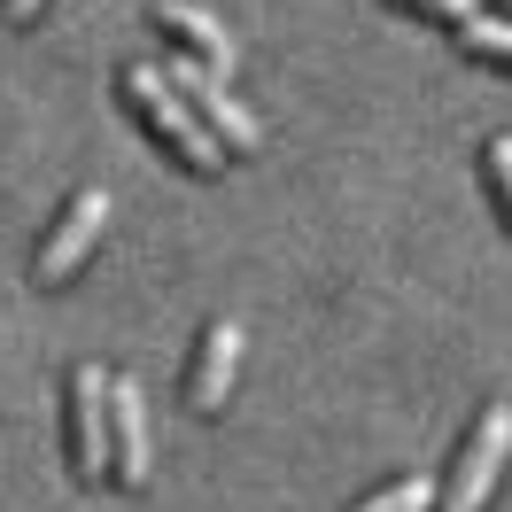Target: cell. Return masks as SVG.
Returning <instances> with one entry per match:
<instances>
[{
  "instance_id": "6da1fadb",
  "label": "cell",
  "mask_w": 512,
  "mask_h": 512,
  "mask_svg": "<svg viewBox=\"0 0 512 512\" xmlns=\"http://www.w3.org/2000/svg\"><path fill=\"white\" fill-rule=\"evenodd\" d=\"M125 101L148 117V132H156V140H163L179 163H187V171H225V148L202 132V117H194L187 101L163 86V70H156V63H125Z\"/></svg>"
},
{
  "instance_id": "7a4b0ae2",
  "label": "cell",
  "mask_w": 512,
  "mask_h": 512,
  "mask_svg": "<svg viewBox=\"0 0 512 512\" xmlns=\"http://www.w3.org/2000/svg\"><path fill=\"white\" fill-rule=\"evenodd\" d=\"M156 70H163V86H171V94H179L194 117H202V132H210L218 148H241V156H249V148H264V125H256V117H249V109H241L233 94H225L218 70L187 63V55H163Z\"/></svg>"
},
{
  "instance_id": "3957f363",
  "label": "cell",
  "mask_w": 512,
  "mask_h": 512,
  "mask_svg": "<svg viewBox=\"0 0 512 512\" xmlns=\"http://www.w3.org/2000/svg\"><path fill=\"white\" fill-rule=\"evenodd\" d=\"M505 450H512V404H489V412L474 419L466 450H458V474H450V489H443V512H481L489 505Z\"/></svg>"
},
{
  "instance_id": "277c9868",
  "label": "cell",
  "mask_w": 512,
  "mask_h": 512,
  "mask_svg": "<svg viewBox=\"0 0 512 512\" xmlns=\"http://www.w3.org/2000/svg\"><path fill=\"white\" fill-rule=\"evenodd\" d=\"M109 210H117V202H109V187H78V194H70L63 218H55V233L39 241V264H32L39 280H70V272H78V256L101 241Z\"/></svg>"
},
{
  "instance_id": "5b68a950",
  "label": "cell",
  "mask_w": 512,
  "mask_h": 512,
  "mask_svg": "<svg viewBox=\"0 0 512 512\" xmlns=\"http://www.w3.org/2000/svg\"><path fill=\"white\" fill-rule=\"evenodd\" d=\"M109 481L148 489V404L125 373H109Z\"/></svg>"
},
{
  "instance_id": "8992f818",
  "label": "cell",
  "mask_w": 512,
  "mask_h": 512,
  "mask_svg": "<svg viewBox=\"0 0 512 512\" xmlns=\"http://www.w3.org/2000/svg\"><path fill=\"white\" fill-rule=\"evenodd\" d=\"M70 427H78V474H109V373L101 365H70Z\"/></svg>"
},
{
  "instance_id": "52a82bcc",
  "label": "cell",
  "mask_w": 512,
  "mask_h": 512,
  "mask_svg": "<svg viewBox=\"0 0 512 512\" xmlns=\"http://www.w3.org/2000/svg\"><path fill=\"white\" fill-rule=\"evenodd\" d=\"M233 365H241V319L225 311V319L202 326V350H194V381H187L194 412H218V404H225V388H233Z\"/></svg>"
},
{
  "instance_id": "ba28073f",
  "label": "cell",
  "mask_w": 512,
  "mask_h": 512,
  "mask_svg": "<svg viewBox=\"0 0 512 512\" xmlns=\"http://www.w3.org/2000/svg\"><path fill=\"white\" fill-rule=\"evenodd\" d=\"M156 24L187 39L202 70H218V78L233 70V39H225V24H218V16H202V8H187V0H156Z\"/></svg>"
},
{
  "instance_id": "9c48e42d",
  "label": "cell",
  "mask_w": 512,
  "mask_h": 512,
  "mask_svg": "<svg viewBox=\"0 0 512 512\" xmlns=\"http://www.w3.org/2000/svg\"><path fill=\"white\" fill-rule=\"evenodd\" d=\"M435 497H443V489H435V474H404V481L373 489V497H365V505H350V512H427Z\"/></svg>"
},
{
  "instance_id": "30bf717a",
  "label": "cell",
  "mask_w": 512,
  "mask_h": 512,
  "mask_svg": "<svg viewBox=\"0 0 512 512\" xmlns=\"http://www.w3.org/2000/svg\"><path fill=\"white\" fill-rule=\"evenodd\" d=\"M458 39H466L474 55H497V63H512V24H497V16H466V24H458Z\"/></svg>"
},
{
  "instance_id": "8fae6325",
  "label": "cell",
  "mask_w": 512,
  "mask_h": 512,
  "mask_svg": "<svg viewBox=\"0 0 512 512\" xmlns=\"http://www.w3.org/2000/svg\"><path fill=\"white\" fill-rule=\"evenodd\" d=\"M489 187H497V202H505V218H512V132L489 140Z\"/></svg>"
},
{
  "instance_id": "7c38bea8",
  "label": "cell",
  "mask_w": 512,
  "mask_h": 512,
  "mask_svg": "<svg viewBox=\"0 0 512 512\" xmlns=\"http://www.w3.org/2000/svg\"><path fill=\"white\" fill-rule=\"evenodd\" d=\"M396 8H419V16H450V24H466V16H481L474 0H396Z\"/></svg>"
},
{
  "instance_id": "4fadbf2b",
  "label": "cell",
  "mask_w": 512,
  "mask_h": 512,
  "mask_svg": "<svg viewBox=\"0 0 512 512\" xmlns=\"http://www.w3.org/2000/svg\"><path fill=\"white\" fill-rule=\"evenodd\" d=\"M32 8H39V0H8V16H32Z\"/></svg>"
},
{
  "instance_id": "5bb4252c",
  "label": "cell",
  "mask_w": 512,
  "mask_h": 512,
  "mask_svg": "<svg viewBox=\"0 0 512 512\" xmlns=\"http://www.w3.org/2000/svg\"><path fill=\"white\" fill-rule=\"evenodd\" d=\"M505 8H512V0H505Z\"/></svg>"
}]
</instances>
